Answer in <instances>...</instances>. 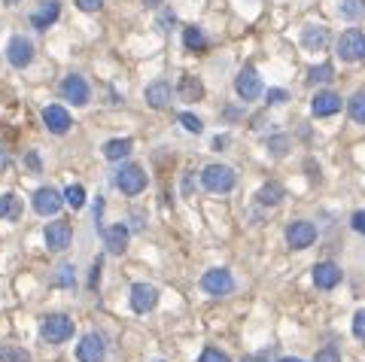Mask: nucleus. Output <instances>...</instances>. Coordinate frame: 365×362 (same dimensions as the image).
I'll return each mask as SVG.
<instances>
[{
  "mask_svg": "<svg viewBox=\"0 0 365 362\" xmlns=\"http://www.w3.org/2000/svg\"><path fill=\"white\" fill-rule=\"evenodd\" d=\"M201 183H204L210 192H231L237 183V177L228 165H207L204 174H201Z\"/></svg>",
  "mask_w": 365,
  "mask_h": 362,
  "instance_id": "obj_1",
  "label": "nucleus"
},
{
  "mask_svg": "<svg viewBox=\"0 0 365 362\" xmlns=\"http://www.w3.org/2000/svg\"><path fill=\"white\" fill-rule=\"evenodd\" d=\"M40 335H43L49 344H61L73 335V319H67L64 314H49L40 326Z\"/></svg>",
  "mask_w": 365,
  "mask_h": 362,
  "instance_id": "obj_2",
  "label": "nucleus"
},
{
  "mask_svg": "<svg viewBox=\"0 0 365 362\" xmlns=\"http://www.w3.org/2000/svg\"><path fill=\"white\" fill-rule=\"evenodd\" d=\"M116 186L125 192V195H140V192L146 189V174L140 165H125L119 168L116 174Z\"/></svg>",
  "mask_w": 365,
  "mask_h": 362,
  "instance_id": "obj_3",
  "label": "nucleus"
},
{
  "mask_svg": "<svg viewBox=\"0 0 365 362\" xmlns=\"http://www.w3.org/2000/svg\"><path fill=\"white\" fill-rule=\"evenodd\" d=\"M338 55H341V61H360L365 58V37L360 31H344L341 34V40H338Z\"/></svg>",
  "mask_w": 365,
  "mask_h": 362,
  "instance_id": "obj_4",
  "label": "nucleus"
},
{
  "mask_svg": "<svg viewBox=\"0 0 365 362\" xmlns=\"http://www.w3.org/2000/svg\"><path fill=\"white\" fill-rule=\"evenodd\" d=\"M70 223L67 219H55V223H49L46 225V231H43V238H46V247L52 253H61V250H67L70 247Z\"/></svg>",
  "mask_w": 365,
  "mask_h": 362,
  "instance_id": "obj_5",
  "label": "nucleus"
},
{
  "mask_svg": "<svg viewBox=\"0 0 365 362\" xmlns=\"http://www.w3.org/2000/svg\"><path fill=\"white\" fill-rule=\"evenodd\" d=\"M314 240H317V229H314V223L298 219V223H292L290 229H286V244H290L292 250H305V247H311Z\"/></svg>",
  "mask_w": 365,
  "mask_h": 362,
  "instance_id": "obj_6",
  "label": "nucleus"
},
{
  "mask_svg": "<svg viewBox=\"0 0 365 362\" xmlns=\"http://www.w3.org/2000/svg\"><path fill=\"white\" fill-rule=\"evenodd\" d=\"M61 204H64V195L52 186L37 189V195H34V210H37L40 216H52V213H58Z\"/></svg>",
  "mask_w": 365,
  "mask_h": 362,
  "instance_id": "obj_7",
  "label": "nucleus"
},
{
  "mask_svg": "<svg viewBox=\"0 0 365 362\" xmlns=\"http://www.w3.org/2000/svg\"><path fill=\"white\" fill-rule=\"evenodd\" d=\"M201 286H204V293H210V295H228L231 289H235V280H231V274L226 268H213V271H207L201 277Z\"/></svg>",
  "mask_w": 365,
  "mask_h": 362,
  "instance_id": "obj_8",
  "label": "nucleus"
},
{
  "mask_svg": "<svg viewBox=\"0 0 365 362\" xmlns=\"http://www.w3.org/2000/svg\"><path fill=\"white\" fill-rule=\"evenodd\" d=\"M235 91L244 98V101H256V98L262 95V80H259L256 70L244 67L241 73H237V80H235Z\"/></svg>",
  "mask_w": 365,
  "mask_h": 362,
  "instance_id": "obj_9",
  "label": "nucleus"
},
{
  "mask_svg": "<svg viewBox=\"0 0 365 362\" xmlns=\"http://www.w3.org/2000/svg\"><path fill=\"white\" fill-rule=\"evenodd\" d=\"M158 304V289L150 286V283H134L131 286V308L137 310V314H146V310H152Z\"/></svg>",
  "mask_w": 365,
  "mask_h": 362,
  "instance_id": "obj_10",
  "label": "nucleus"
},
{
  "mask_svg": "<svg viewBox=\"0 0 365 362\" xmlns=\"http://www.w3.org/2000/svg\"><path fill=\"white\" fill-rule=\"evenodd\" d=\"M6 58H10L12 67H27L34 58V46H31V40H25V37H12L10 40V46H6Z\"/></svg>",
  "mask_w": 365,
  "mask_h": 362,
  "instance_id": "obj_11",
  "label": "nucleus"
},
{
  "mask_svg": "<svg viewBox=\"0 0 365 362\" xmlns=\"http://www.w3.org/2000/svg\"><path fill=\"white\" fill-rule=\"evenodd\" d=\"M104 353H107V347H104V338L101 335H86L80 341V347H76V357L80 362H104Z\"/></svg>",
  "mask_w": 365,
  "mask_h": 362,
  "instance_id": "obj_12",
  "label": "nucleus"
},
{
  "mask_svg": "<svg viewBox=\"0 0 365 362\" xmlns=\"http://www.w3.org/2000/svg\"><path fill=\"white\" fill-rule=\"evenodd\" d=\"M61 95H64V101L70 104H76V106H82V104H89V85L82 76H67L64 82H61Z\"/></svg>",
  "mask_w": 365,
  "mask_h": 362,
  "instance_id": "obj_13",
  "label": "nucleus"
},
{
  "mask_svg": "<svg viewBox=\"0 0 365 362\" xmlns=\"http://www.w3.org/2000/svg\"><path fill=\"white\" fill-rule=\"evenodd\" d=\"M58 12H61L58 0H40V3H37V10L31 12V25L37 27V31H46V27L52 25L55 19H58Z\"/></svg>",
  "mask_w": 365,
  "mask_h": 362,
  "instance_id": "obj_14",
  "label": "nucleus"
},
{
  "mask_svg": "<svg viewBox=\"0 0 365 362\" xmlns=\"http://www.w3.org/2000/svg\"><path fill=\"white\" fill-rule=\"evenodd\" d=\"M314 283H317V289H335L341 283V268L335 262H320V265H314Z\"/></svg>",
  "mask_w": 365,
  "mask_h": 362,
  "instance_id": "obj_15",
  "label": "nucleus"
},
{
  "mask_svg": "<svg viewBox=\"0 0 365 362\" xmlns=\"http://www.w3.org/2000/svg\"><path fill=\"white\" fill-rule=\"evenodd\" d=\"M43 122H46V128H49L52 134H67V128H70V113L64 110V106L52 104V106H46V110H43Z\"/></svg>",
  "mask_w": 365,
  "mask_h": 362,
  "instance_id": "obj_16",
  "label": "nucleus"
},
{
  "mask_svg": "<svg viewBox=\"0 0 365 362\" xmlns=\"http://www.w3.org/2000/svg\"><path fill=\"white\" fill-rule=\"evenodd\" d=\"M104 244H107V250L119 256V253H125V247H128V225H110L107 231H104Z\"/></svg>",
  "mask_w": 365,
  "mask_h": 362,
  "instance_id": "obj_17",
  "label": "nucleus"
},
{
  "mask_svg": "<svg viewBox=\"0 0 365 362\" xmlns=\"http://www.w3.org/2000/svg\"><path fill=\"white\" fill-rule=\"evenodd\" d=\"M311 110H314V116H335V113L341 110V98L335 95V91H320V95L314 98Z\"/></svg>",
  "mask_w": 365,
  "mask_h": 362,
  "instance_id": "obj_18",
  "label": "nucleus"
},
{
  "mask_svg": "<svg viewBox=\"0 0 365 362\" xmlns=\"http://www.w3.org/2000/svg\"><path fill=\"white\" fill-rule=\"evenodd\" d=\"M146 101H150V106H156V110H167L171 106V85L165 80L146 85Z\"/></svg>",
  "mask_w": 365,
  "mask_h": 362,
  "instance_id": "obj_19",
  "label": "nucleus"
},
{
  "mask_svg": "<svg viewBox=\"0 0 365 362\" xmlns=\"http://www.w3.org/2000/svg\"><path fill=\"white\" fill-rule=\"evenodd\" d=\"M180 98L182 101H201V98H204V82L192 73H182L180 76Z\"/></svg>",
  "mask_w": 365,
  "mask_h": 362,
  "instance_id": "obj_20",
  "label": "nucleus"
},
{
  "mask_svg": "<svg viewBox=\"0 0 365 362\" xmlns=\"http://www.w3.org/2000/svg\"><path fill=\"white\" fill-rule=\"evenodd\" d=\"M326 40H329V34H326V27H322V25H311V27L301 31V43H305L307 49H322V46H326Z\"/></svg>",
  "mask_w": 365,
  "mask_h": 362,
  "instance_id": "obj_21",
  "label": "nucleus"
},
{
  "mask_svg": "<svg viewBox=\"0 0 365 362\" xmlns=\"http://www.w3.org/2000/svg\"><path fill=\"white\" fill-rule=\"evenodd\" d=\"M128 152H131V140L128 137H116V140H107V144H104V155H107L110 161L125 159Z\"/></svg>",
  "mask_w": 365,
  "mask_h": 362,
  "instance_id": "obj_22",
  "label": "nucleus"
},
{
  "mask_svg": "<svg viewBox=\"0 0 365 362\" xmlns=\"http://www.w3.org/2000/svg\"><path fill=\"white\" fill-rule=\"evenodd\" d=\"M182 43H186V49H192V52H204V49H207V37H204L201 27H186Z\"/></svg>",
  "mask_w": 365,
  "mask_h": 362,
  "instance_id": "obj_23",
  "label": "nucleus"
},
{
  "mask_svg": "<svg viewBox=\"0 0 365 362\" xmlns=\"http://www.w3.org/2000/svg\"><path fill=\"white\" fill-rule=\"evenodd\" d=\"M280 198H283V186L280 183H268V186H262L256 192L259 204H280Z\"/></svg>",
  "mask_w": 365,
  "mask_h": 362,
  "instance_id": "obj_24",
  "label": "nucleus"
},
{
  "mask_svg": "<svg viewBox=\"0 0 365 362\" xmlns=\"http://www.w3.org/2000/svg\"><path fill=\"white\" fill-rule=\"evenodd\" d=\"M0 362H31V353H27L25 347L3 344L0 347Z\"/></svg>",
  "mask_w": 365,
  "mask_h": 362,
  "instance_id": "obj_25",
  "label": "nucleus"
},
{
  "mask_svg": "<svg viewBox=\"0 0 365 362\" xmlns=\"http://www.w3.org/2000/svg\"><path fill=\"white\" fill-rule=\"evenodd\" d=\"M347 110H350V119H353V122L365 125V91H356V95L350 98Z\"/></svg>",
  "mask_w": 365,
  "mask_h": 362,
  "instance_id": "obj_26",
  "label": "nucleus"
},
{
  "mask_svg": "<svg viewBox=\"0 0 365 362\" xmlns=\"http://www.w3.org/2000/svg\"><path fill=\"white\" fill-rule=\"evenodd\" d=\"M332 76H335L332 64H317V67L307 70V82H311V85H322V82L332 80Z\"/></svg>",
  "mask_w": 365,
  "mask_h": 362,
  "instance_id": "obj_27",
  "label": "nucleus"
},
{
  "mask_svg": "<svg viewBox=\"0 0 365 362\" xmlns=\"http://www.w3.org/2000/svg\"><path fill=\"white\" fill-rule=\"evenodd\" d=\"M19 213H22V207H19V198L16 195H3V198H0V219H19Z\"/></svg>",
  "mask_w": 365,
  "mask_h": 362,
  "instance_id": "obj_28",
  "label": "nucleus"
},
{
  "mask_svg": "<svg viewBox=\"0 0 365 362\" xmlns=\"http://www.w3.org/2000/svg\"><path fill=\"white\" fill-rule=\"evenodd\" d=\"M64 204H70L73 210H80L86 204V189L82 186H67L64 189Z\"/></svg>",
  "mask_w": 365,
  "mask_h": 362,
  "instance_id": "obj_29",
  "label": "nucleus"
},
{
  "mask_svg": "<svg viewBox=\"0 0 365 362\" xmlns=\"http://www.w3.org/2000/svg\"><path fill=\"white\" fill-rule=\"evenodd\" d=\"M55 271H58V274H55V286H73V280H76V277H73V265L61 262Z\"/></svg>",
  "mask_w": 365,
  "mask_h": 362,
  "instance_id": "obj_30",
  "label": "nucleus"
},
{
  "mask_svg": "<svg viewBox=\"0 0 365 362\" xmlns=\"http://www.w3.org/2000/svg\"><path fill=\"white\" fill-rule=\"evenodd\" d=\"M180 122H182V128H186V131H192V134H201V131H204L201 119L192 116V113H180Z\"/></svg>",
  "mask_w": 365,
  "mask_h": 362,
  "instance_id": "obj_31",
  "label": "nucleus"
},
{
  "mask_svg": "<svg viewBox=\"0 0 365 362\" xmlns=\"http://www.w3.org/2000/svg\"><path fill=\"white\" fill-rule=\"evenodd\" d=\"M314 362H341V353H338V347L335 344H326L322 350L317 353V359Z\"/></svg>",
  "mask_w": 365,
  "mask_h": 362,
  "instance_id": "obj_32",
  "label": "nucleus"
},
{
  "mask_svg": "<svg viewBox=\"0 0 365 362\" xmlns=\"http://www.w3.org/2000/svg\"><path fill=\"white\" fill-rule=\"evenodd\" d=\"M360 12H362V3H360V0H344V3H341V16H344V19H356Z\"/></svg>",
  "mask_w": 365,
  "mask_h": 362,
  "instance_id": "obj_33",
  "label": "nucleus"
},
{
  "mask_svg": "<svg viewBox=\"0 0 365 362\" xmlns=\"http://www.w3.org/2000/svg\"><path fill=\"white\" fill-rule=\"evenodd\" d=\"M198 362H231V359H228V353L216 350V347H207V350L201 353V359H198Z\"/></svg>",
  "mask_w": 365,
  "mask_h": 362,
  "instance_id": "obj_34",
  "label": "nucleus"
},
{
  "mask_svg": "<svg viewBox=\"0 0 365 362\" xmlns=\"http://www.w3.org/2000/svg\"><path fill=\"white\" fill-rule=\"evenodd\" d=\"M353 335L356 338H365V308L356 310V317H353Z\"/></svg>",
  "mask_w": 365,
  "mask_h": 362,
  "instance_id": "obj_35",
  "label": "nucleus"
},
{
  "mask_svg": "<svg viewBox=\"0 0 365 362\" xmlns=\"http://www.w3.org/2000/svg\"><path fill=\"white\" fill-rule=\"evenodd\" d=\"M286 98H290V95H286L283 89H268V95H265V101H268V104H283Z\"/></svg>",
  "mask_w": 365,
  "mask_h": 362,
  "instance_id": "obj_36",
  "label": "nucleus"
},
{
  "mask_svg": "<svg viewBox=\"0 0 365 362\" xmlns=\"http://www.w3.org/2000/svg\"><path fill=\"white\" fill-rule=\"evenodd\" d=\"M76 6H80L82 12H97L104 6V0H76Z\"/></svg>",
  "mask_w": 365,
  "mask_h": 362,
  "instance_id": "obj_37",
  "label": "nucleus"
},
{
  "mask_svg": "<svg viewBox=\"0 0 365 362\" xmlns=\"http://www.w3.org/2000/svg\"><path fill=\"white\" fill-rule=\"evenodd\" d=\"M350 225H353V231L365 234V210H356V213H353V219H350Z\"/></svg>",
  "mask_w": 365,
  "mask_h": 362,
  "instance_id": "obj_38",
  "label": "nucleus"
},
{
  "mask_svg": "<svg viewBox=\"0 0 365 362\" xmlns=\"http://www.w3.org/2000/svg\"><path fill=\"white\" fill-rule=\"evenodd\" d=\"M268 146H271L277 155H283V152H286V137H274V140H268Z\"/></svg>",
  "mask_w": 365,
  "mask_h": 362,
  "instance_id": "obj_39",
  "label": "nucleus"
},
{
  "mask_svg": "<svg viewBox=\"0 0 365 362\" xmlns=\"http://www.w3.org/2000/svg\"><path fill=\"white\" fill-rule=\"evenodd\" d=\"M97 277H101V259H95V265H91V280H89L91 289L97 286Z\"/></svg>",
  "mask_w": 365,
  "mask_h": 362,
  "instance_id": "obj_40",
  "label": "nucleus"
},
{
  "mask_svg": "<svg viewBox=\"0 0 365 362\" xmlns=\"http://www.w3.org/2000/svg\"><path fill=\"white\" fill-rule=\"evenodd\" d=\"M244 362H271V357L268 353H252V357H247Z\"/></svg>",
  "mask_w": 365,
  "mask_h": 362,
  "instance_id": "obj_41",
  "label": "nucleus"
},
{
  "mask_svg": "<svg viewBox=\"0 0 365 362\" xmlns=\"http://www.w3.org/2000/svg\"><path fill=\"white\" fill-rule=\"evenodd\" d=\"M280 362H305V359H296V357H283Z\"/></svg>",
  "mask_w": 365,
  "mask_h": 362,
  "instance_id": "obj_42",
  "label": "nucleus"
},
{
  "mask_svg": "<svg viewBox=\"0 0 365 362\" xmlns=\"http://www.w3.org/2000/svg\"><path fill=\"white\" fill-rule=\"evenodd\" d=\"M143 3H146V6H158L161 0H143Z\"/></svg>",
  "mask_w": 365,
  "mask_h": 362,
  "instance_id": "obj_43",
  "label": "nucleus"
},
{
  "mask_svg": "<svg viewBox=\"0 0 365 362\" xmlns=\"http://www.w3.org/2000/svg\"><path fill=\"white\" fill-rule=\"evenodd\" d=\"M6 3H16V0H6Z\"/></svg>",
  "mask_w": 365,
  "mask_h": 362,
  "instance_id": "obj_44",
  "label": "nucleus"
},
{
  "mask_svg": "<svg viewBox=\"0 0 365 362\" xmlns=\"http://www.w3.org/2000/svg\"><path fill=\"white\" fill-rule=\"evenodd\" d=\"M156 362H161V359H156Z\"/></svg>",
  "mask_w": 365,
  "mask_h": 362,
  "instance_id": "obj_45",
  "label": "nucleus"
}]
</instances>
